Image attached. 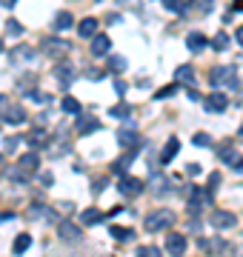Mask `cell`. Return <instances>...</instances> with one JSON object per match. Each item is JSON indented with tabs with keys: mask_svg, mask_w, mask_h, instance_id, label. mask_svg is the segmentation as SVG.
I'll use <instances>...</instances> for the list:
<instances>
[{
	"mask_svg": "<svg viewBox=\"0 0 243 257\" xmlns=\"http://www.w3.org/2000/svg\"><path fill=\"white\" fill-rule=\"evenodd\" d=\"M146 231H166L175 226V211L172 209H158V211H149L146 214Z\"/></svg>",
	"mask_w": 243,
	"mask_h": 257,
	"instance_id": "1",
	"label": "cell"
},
{
	"mask_svg": "<svg viewBox=\"0 0 243 257\" xmlns=\"http://www.w3.org/2000/svg\"><path fill=\"white\" fill-rule=\"evenodd\" d=\"M40 49H43V55H46L49 60H63V57L69 55V43H66L63 37H46V40L40 43Z\"/></svg>",
	"mask_w": 243,
	"mask_h": 257,
	"instance_id": "2",
	"label": "cell"
},
{
	"mask_svg": "<svg viewBox=\"0 0 243 257\" xmlns=\"http://www.w3.org/2000/svg\"><path fill=\"white\" fill-rule=\"evenodd\" d=\"M57 234H60V240H66V243H80V240H83V229L72 220L57 223Z\"/></svg>",
	"mask_w": 243,
	"mask_h": 257,
	"instance_id": "3",
	"label": "cell"
},
{
	"mask_svg": "<svg viewBox=\"0 0 243 257\" xmlns=\"http://www.w3.org/2000/svg\"><path fill=\"white\" fill-rule=\"evenodd\" d=\"M209 80H212V86H220V83H226V86H232V89H237V77H234V69L229 66H217V69H212V74H209Z\"/></svg>",
	"mask_w": 243,
	"mask_h": 257,
	"instance_id": "4",
	"label": "cell"
},
{
	"mask_svg": "<svg viewBox=\"0 0 243 257\" xmlns=\"http://www.w3.org/2000/svg\"><path fill=\"white\" fill-rule=\"evenodd\" d=\"M0 120H3V123H12V126H20V123L26 120V111H23V106H9V103H3V106H0Z\"/></svg>",
	"mask_w": 243,
	"mask_h": 257,
	"instance_id": "5",
	"label": "cell"
},
{
	"mask_svg": "<svg viewBox=\"0 0 243 257\" xmlns=\"http://www.w3.org/2000/svg\"><path fill=\"white\" fill-rule=\"evenodd\" d=\"M203 106H206V111H212V114H220V111L229 109V97H226L223 92H212V94H209V97L203 100Z\"/></svg>",
	"mask_w": 243,
	"mask_h": 257,
	"instance_id": "6",
	"label": "cell"
},
{
	"mask_svg": "<svg viewBox=\"0 0 243 257\" xmlns=\"http://www.w3.org/2000/svg\"><path fill=\"white\" fill-rule=\"evenodd\" d=\"M38 169H40V155L38 152H26V155H20L18 172H23V175H35Z\"/></svg>",
	"mask_w": 243,
	"mask_h": 257,
	"instance_id": "7",
	"label": "cell"
},
{
	"mask_svg": "<svg viewBox=\"0 0 243 257\" xmlns=\"http://www.w3.org/2000/svg\"><path fill=\"white\" fill-rule=\"evenodd\" d=\"M186 246H189L186 237H183V234H178V231H172V234L166 237V251L172 257H183V254H186Z\"/></svg>",
	"mask_w": 243,
	"mask_h": 257,
	"instance_id": "8",
	"label": "cell"
},
{
	"mask_svg": "<svg viewBox=\"0 0 243 257\" xmlns=\"http://www.w3.org/2000/svg\"><path fill=\"white\" fill-rule=\"evenodd\" d=\"M117 189H120V194H126V197H138V194L143 192V183L138 180V177L123 175V177H120V183H117Z\"/></svg>",
	"mask_w": 243,
	"mask_h": 257,
	"instance_id": "9",
	"label": "cell"
},
{
	"mask_svg": "<svg viewBox=\"0 0 243 257\" xmlns=\"http://www.w3.org/2000/svg\"><path fill=\"white\" fill-rule=\"evenodd\" d=\"M234 223H237V220H234L232 211H226V209L212 211V226H215V229H232Z\"/></svg>",
	"mask_w": 243,
	"mask_h": 257,
	"instance_id": "10",
	"label": "cell"
},
{
	"mask_svg": "<svg viewBox=\"0 0 243 257\" xmlns=\"http://www.w3.org/2000/svg\"><path fill=\"white\" fill-rule=\"evenodd\" d=\"M72 74H75V66L69 63V60H66V63H63V60H57V63H55V77L63 83V89L72 83Z\"/></svg>",
	"mask_w": 243,
	"mask_h": 257,
	"instance_id": "11",
	"label": "cell"
},
{
	"mask_svg": "<svg viewBox=\"0 0 243 257\" xmlns=\"http://www.w3.org/2000/svg\"><path fill=\"white\" fill-rule=\"evenodd\" d=\"M117 143L123 149H135V143H138V128H132V126L117 128Z\"/></svg>",
	"mask_w": 243,
	"mask_h": 257,
	"instance_id": "12",
	"label": "cell"
},
{
	"mask_svg": "<svg viewBox=\"0 0 243 257\" xmlns=\"http://www.w3.org/2000/svg\"><path fill=\"white\" fill-rule=\"evenodd\" d=\"M92 55L94 57H103L106 55V52H109V49H112V37H106V35H94L92 37Z\"/></svg>",
	"mask_w": 243,
	"mask_h": 257,
	"instance_id": "13",
	"label": "cell"
},
{
	"mask_svg": "<svg viewBox=\"0 0 243 257\" xmlns=\"http://www.w3.org/2000/svg\"><path fill=\"white\" fill-rule=\"evenodd\" d=\"M77 135H94V132H100V120L97 117H77Z\"/></svg>",
	"mask_w": 243,
	"mask_h": 257,
	"instance_id": "14",
	"label": "cell"
},
{
	"mask_svg": "<svg viewBox=\"0 0 243 257\" xmlns=\"http://www.w3.org/2000/svg\"><path fill=\"white\" fill-rule=\"evenodd\" d=\"M26 143L35 149V152H38L40 146H46V143H49V135L43 132V128H32V132L26 135Z\"/></svg>",
	"mask_w": 243,
	"mask_h": 257,
	"instance_id": "15",
	"label": "cell"
},
{
	"mask_svg": "<svg viewBox=\"0 0 243 257\" xmlns=\"http://www.w3.org/2000/svg\"><path fill=\"white\" fill-rule=\"evenodd\" d=\"M217 157H220V160H223L226 166H232V169H237V166L243 163V160H240V155H237V152H234L232 146H220V152H217Z\"/></svg>",
	"mask_w": 243,
	"mask_h": 257,
	"instance_id": "16",
	"label": "cell"
},
{
	"mask_svg": "<svg viewBox=\"0 0 243 257\" xmlns=\"http://www.w3.org/2000/svg\"><path fill=\"white\" fill-rule=\"evenodd\" d=\"M200 251H206V254H220V251H226V243L220 237H212V240L200 237Z\"/></svg>",
	"mask_w": 243,
	"mask_h": 257,
	"instance_id": "17",
	"label": "cell"
},
{
	"mask_svg": "<svg viewBox=\"0 0 243 257\" xmlns=\"http://www.w3.org/2000/svg\"><path fill=\"white\" fill-rule=\"evenodd\" d=\"M135 155H138V152H135V149H129L120 160H114V163H112V175H120V177L126 175V169H129V163L135 160Z\"/></svg>",
	"mask_w": 243,
	"mask_h": 257,
	"instance_id": "18",
	"label": "cell"
},
{
	"mask_svg": "<svg viewBox=\"0 0 243 257\" xmlns=\"http://www.w3.org/2000/svg\"><path fill=\"white\" fill-rule=\"evenodd\" d=\"M77 35H80V37H86V40H92V37L97 35V20H94V18L80 20V23H77Z\"/></svg>",
	"mask_w": 243,
	"mask_h": 257,
	"instance_id": "19",
	"label": "cell"
},
{
	"mask_svg": "<svg viewBox=\"0 0 243 257\" xmlns=\"http://www.w3.org/2000/svg\"><path fill=\"white\" fill-rule=\"evenodd\" d=\"M178 149H180V140L178 138H169L166 146H163V155H160V163H172L175 155H178Z\"/></svg>",
	"mask_w": 243,
	"mask_h": 257,
	"instance_id": "20",
	"label": "cell"
},
{
	"mask_svg": "<svg viewBox=\"0 0 243 257\" xmlns=\"http://www.w3.org/2000/svg\"><path fill=\"white\" fill-rule=\"evenodd\" d=\"M186 46H189V52H195V55H197V52H203V49L209 46V40H206L200 32H192V35L186 37Z\"/></svg>",
	"mask_w": 243,
	"mask_h": 257,
	"instance_id": "21",
	"label": "cell"
},
{
	"mask_svg": "<svg viewBox=\"0 0 243 257\" xmlns=\"http://www.w3.org/2000/svg\"><path fill=\"white\" fill-rule=\"evenodd\" d=\"M35 83H38V74H35V72L23 74V77L18 80V92L20 94H32V92H35Z\"/></svg>",
	"mask_w": 243,
	"mask_h": 257,
	"instance_id": "22",
	"label": "cell"
},
{
	"mask_svg": "<svg viewBox=\"0 0 243 257\" xmlns=\"http://www.w3.org/2000/svg\"><path fill=\"white\" fill-rule=\"evenodd\" d=\"M52 26H55L57 32H66V29L75 26V18H72L69 12H57V18H55V23H52Z\"/></svg>",
	"mask_w": 243,
	"mask_h": 257,
	"instance_id": "23",
	"label": "cell"
},
{
	"mask_svg": "<svg viewBox=\"0 0 243 257\" xmlns=\"http://www.w3.org/2000/svg\"><path fill=\"white\" fill-rule=\"evenodd\" d=\"M175 77H178V83H195V69L189 63H183V66H178Z\"/></svg>",
	"mask_w": 243,
	"mask_h": 257,
	"instance_id": "24",
	"label": "cell"
},
{
	"mask_svg": "<svg viewBox=\"0 0 243 257\" xmlns=\"http://www.w3.org/2000/svg\"><path fill=\"white\" fill-rule=\"evenodd\" d=\"M80 220H83L86 226H97V223L103 220V214H100L97 209H86L83 214H80Z\"/></svg>",
	"mask_w": 243,
	"mask_h": 257,
	"instance_id": "25",
	"label": "cell"
},
{
	"mask_svg": "<svg viewBox=\"0 0 243 257\" xmlns=\"http://www.w3.org/2000/svg\"><path fill=\"white\" fill-rule=\"evenodd\" d=\"M229 43H232V40H229V35H226V32H220V35H215V40H212L209 46L215 49V52H226V49H229Z\"/></svg>",
	"mask_w": 243,
	"mask_h": 257,
	"instance_id": "26",
	"label": "cell"
},
{
	"mask_svg": "<svg viewBox=\"0 0 243 257\" xmlns=\"http://www.w3.org/2000/svg\"><path fill=\"white\" fill-rule=\"evenodd\" d=\"M160 3H163L169 12H175V15H186V9H189L183 0H160Z\"/></svg>",
	"mask_w": 243,
	"mask_h": 257,
	"instance_id": "27",
	"label": "cell"
},
{
	"mask_svg": "<svg viewBox=\"0 0 243 257\" xmlns=\"http://www.w3.org/2000/svg\"><path fill=\"white\" fill-rule=\"evenodd\" d=\"M60 109L69 111V114H80V103H77L75 97H63V100H60Z\"/></svg>",
	"mask_w": 243,
	"mask_h": 257,
	"instance_id": "28",
	"label": "cell"
},
{
	"mask_svg": "<svg viewBox=\"0 0 243 257\" xmlns=\"http://www.w3.org/2000/svg\"><path fill=\"white\" fill-rule=\"evenodd\" d=\"M29 246H32V237H29V234H20V237L15 240V246H12V251H15V254H23V251H26Z\"/></svg>",
	"mask_w": 243,
	"mask_h": 257,
	"instance_id": "29",
	"label": "cell"
},
{
	"mask_svg": "<svg viewBox=\"0 0 243 257\" xmlns=\"http://www.w3.org/2000/svg\"><path fill=\"white\" fill-rule=\"evenodd\" d=\"M109 69H112V72H126V57H120V55H112L109 57Z\"/></svg>",
	"mask_w": 243,
	"mask_h": 257,
	"instance_id": "30",
	"label": "cell"
},
{
	"mask_svg": "<svg viewBox=\"0 0 243 257\" xmlns=\"http://www.w3.org/2000/svg\"><path fill=\"white\" fill-rule=\"evenodd\" d=\"M32 55H35V49H29V46H18V49H12V57H15V60H29Z\"/></svg>",
	"mask_w": 243,
	"mask_h": 257,
	"instance_id": "31",
	"label": "cell"
},
{
	"mask_svg": "<svg viewBox=\"0 0 243 257\" xmlns=\"http://www.w3.org/2000/svg\"><path fill=\"white\" fill-rule=\"evenodd\" d=\"M109 111H112V117H129V114H132V106H126V103H117V106H112V109H109Z\"/></svg>",
	"mask_w": 243,
	"mask_h": 257,
	"instance_id": "32",
	"label": "cell"
},
{
	"mask_svg": "<svg viewBox=\"0 0 243 257\" xmlns=\"http://www.w3.org/2000/svg\"><path fill=\"white\" fill-rule=\"evenodd\" d=\"M138 257H163V251L158 246H141L138 248Z\"/></svg>",
	"mask_w": 243,
	"mask_h": 257,
	"instance_id": "33",
	"label": "cell"
},
{
	"mask_svg": "<svg viewBox=\"0 0 243 257\" xmlns=\"http://www.w3.org/2000/svg\"><path fill=\"white\" fill-rule=\"evenodd\" d=\"M6 35H9V37H20V35H23V26H20L18 20H6Z\"/></svg>",
	"mask_w": 243,
	"mask_h": 257,
	"instance_id": "34",
	"label": "cell"
},
{
	"mask_svg": "<svg viewBox=\"0 0 243 257\" xmlns=\"http://www.w3.org/2000/svg\"><path fill=\"white\" fill-rule=\"evenodd\" d=\"M112 237H117V240H132V237H135V231L120 229V226H112Z\"/></svg>",
	"mask_w": 243,
	"mask_h": 257,
	"instance_id": "35",
	"label": "cell"
},
{
	"mask_svg": "<svg viewBox=\"0 0 243 257\" xmlns=\"http://www.w3.org/2000/svg\"><path fill=\"white\" fill-rule=\"evenodd\" d=\"M178 89H180V83H172V86H166V89H160L155 97H158V100H163V97H172V94L178 92Z\"/></svg>",
	"mask_w": 243,
	"mask_h": 257,
	"instance_id": "36",
	"label": "cell"
},
{
	"mask_svg": "<svg viewBox=\"0 0 243 257\" xmlns=\"http://www.w3.org/2000/svg\"><path fill=\"white\" fill-rule=\"evenodd\" d=\"M217 183H220V175H212V177H209V189H206V194H209V197H212V192L217 189Z\"/></svg>",
	"mask_w": 243,
	"mask_h": 257,
	"instance_id": "37",
	"label": "cell"
},
{
	"mask_svg": "<svg viewBox=\"0 0 243 257\" xmlns=\"http://www.w3.org/2000/svg\"><path fill=\"white\" fill-rule=\"evenodd\" d=\"M38 180H40V186H46V189H49L52 183H55V177L49 175V172H43V175H38Z\"/></svg>",
	"mask_w": 243,
	"mask_h": 257,
	"instance_id": "38",
	"label": "cell"
},
{
	"mask_svg": "<svg viewBox=\"0 0 243 257\" xmlns=\"http://www.w3.org/2000/svg\"><path fill=\"white\" fill-rule=\"evenodd\" d=\"M209 143H212L209 135H195V146H209Z\"/></svg>",
	"mask_w": 243,
	"mask_h": 257,
	"instance_id": "39",
	"label": "cell"
},
{
	"mask_svg": "<svg viewBox=\"0 0 243 257\" xmlns=\"http://www.w3.org/2000/svg\"><path fill=\"white\" fill-rule=\"evenodd\" d=\"M86 77H92V80H100L103 72H100V69H89V72H86Z\"/></svg>",
	"mask_w": 243,
	"mask_h": 257,
	"instance_id": "40",
	"label": "cell"
},
{
	"mask_svg": "<svg viewBox=\"0 0 243 257\" xmlns=\"http://www.w3.org/2000/svg\"><path fill=\"white\" fill-rule=\"evenodd\" d=\"M114 92H117V94H126V83L117 80V83H114Z\"/></svg>",
	"mask_w": 243,
	"mask_h": 257,
	"instance_id": "41",
	"label": "cell"
},
{
	"mask_svg": "<svg viewBox=\"0 0 243 257\" xmlns=\"http://www.w3.org/2000/svg\"><path fill=\"white\" fill-rule=\"evenodd\" d=\"M6 149H9V152H12V149H18V138H9V140H6Z\"/></svg>",
	"mask_w": 243,
	"mask_h": 257,
	"instance_id": "42",
	"label": "cell"
},
{
	"mask_svg": "<svg viewBox=\"0 0 243 257\" xmlns=\"http://www.w3.org/2000/svg\"><path fill=\"white\" fill-rule=\"evenodd\" d=\"M15 3H18V0H0V6H3V9H12Z\"/></svg>",
	"mask_w": 243,
	"mask_h": 257,
	"instance_id": "43",
	"label": "cell"
},
{
	"mask_svg": "<svg viewBox=\"0 0 243 257\" xmlns=\"http://www.w3.org/2000/svg\"><path fill=\"white\" fill-rule=\"evenodd\" d=\"M234 37H237V43H240V46H243V26L237 29V35H234Z\"/></svg>",
	"mask_w": 243,
	"mask_h": 257,
	"instance_id": "44",
	"label": "cell"
},
{
	"mask_svg": "<svg viewBox=\"0 0 243 257\" xmlns=\"http://www.w3.org/2000/svg\"><path fill=\"white\" fill-rule=\"evenodd\" d=\"M234 9H237V12H243V0H234Z\"/></svg>",
	"mask_w": 243,
	"mask_h": 257,
	"instance_id": "45",
	"label": "cell"
},
{
	"mask_svg": "<svg viewBox=\"0 0 243 257\" xmlns=\"http://www.w3.org/2000/svg\"><path fill=\"white\" fill-rule=\"evenodd\" d=\"M3 103H6V97H3V94H0V106H3Z\"/></svg>",
	"mask_w": 243,
	"mask_h": 257,
	"instance_id": "46",
	"label": "cell"
},
{
	"mask_svg": "<svg viewBox=\"0 0 243 257\" xmlns=\"http://www.w3.org/2000/svg\"><path fill=\"white\" fill-rule=\"evenodd\" d=\"M237 138H240V140H243V128H240V132H237Z\"/></svg>",
	"mask_w": 243,
	"mask_h": 257,
	"instance_id": "47",
	"label": "cell"
},
{
	"mask_svg": "<svg viewBox=\"0 0 243 257\" xmlns=\"http://www.w3.org/2000/svg\"><path fill=\"white\" fill-rule=\"evenodd\" d=\"M0 49H3V43H0Z\"/></svg>",
	"mask_w": 243,
	"mask_h": 257,
	"instance_id": "48",
	"label": "cell"
}]
</instances>
